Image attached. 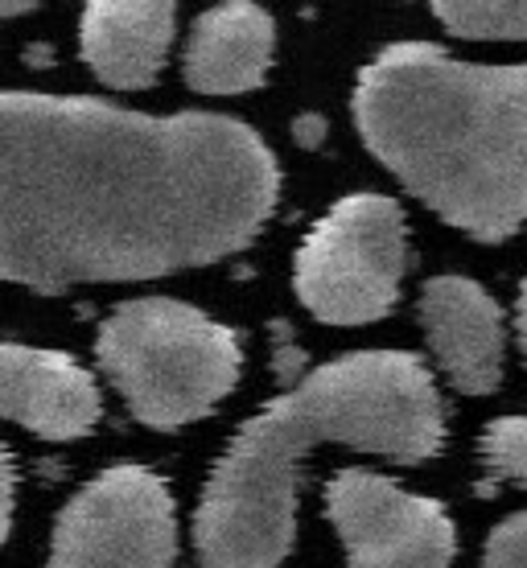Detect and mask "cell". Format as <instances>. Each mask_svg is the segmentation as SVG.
Instances as JSON below:
<instances>
[{
  "label": "cell",
  "mask_w": 527,
  "mask_h": 568,
  "mask_svg": "<svg viewBox=\"0 0 527 568\" xmlns=\"http://www.w3.org/2000/svg\"><path fill=\"white\" fill-rule=\"evenodd\" d=\"M0 416L45 440L87 437L100 425V387L71 355L0 342Z\"/></svg>",
  "instance_id": "obj_9"
},
{
  "label": "cell",
  "mask_w": 527,
  "mask_h": 568,
  "mask_svg": "<svg viewBox=\"0 0 527 568\" xmlns=\"http://www.w3.org/2000/svg\"><path fill=\"white\" fill-rule=\"evenodd\" d=\"M326 515L338 527L351 568H449L454 519L442 503L399 490L384 474L343 469L326 486Z\"/></svg>",
  "instance_id": "obj_7"
},
{
  "label": "cell",
  "mask_w": 527,
  "mask_h": 568,
  "mask_svg": "<svg viewBox=\"0 0 527 568\" xmlns=\"http://www.w3.org/2000/svg\"><path fill=\"white\" fill-rule=\"evenodd\" d=\"M276 26L252 0L214 4L194 21L185 42V83L202 95L256 91L272 67Z\"/></svg>",
  "instance_id": "obj_11"
},
{
  "label": "cell",
  "mask_w": 527,
  "mask_h": 568,
  "mask_svg": "<svg viewBox=\"0 0 527 568\" xmlns=\"http://www.w3.org/2000/svg\"><path fill=\"white\" fill-rule=\"evenodd\" d=\"M486 568H527V511L511 515L507 524L490 531Z\"/></svg>",
  "instance_id": "obj_14"
},
{
  "label": "cell",
  "mask_w": 527,
  "mask_h": 568,
  "mask_svg": "<svg viewBox=\"0 0 527 568\" xmlns=\"http://www.w3.org/2000/svg\"><path fill=\"white\" fill-rule=\"evenodd\" d=\"M297 136L305 144H317V136H322V120H317V115H301V120H297Z\"/></svg>",
  "instance_id": "obj_16"
},
{
  "label": "cell",
  "mask_w": 527,
  "mask_h": 568,
  "mask_svg": "<svg viewBox=\"0 0 527 568\" xmlns=\"http://www.w3.org/2000/svg\"><path fill=\"white\" fill-rule=\"evenodd\" d=\"M445 413L428 367L404 351H358L317 367L235 433L194 515L206 568H276L297 531V474L314 445L416 466L442 449Z\"/></svg>",
  "instance_id": "obj_2"
},
{
  "label": "cell",
  "mask_w": 527,
  "mask_h": 568,
  "mask_svg": "<svg viewBox=\"0 0 527 568\" xmlns=\"http://www.w3.org/2000/svg\"><path fill=\"white\" fill-rule=\"evenodd\" d=\"M33 4H21V0H9V4H0V17H17V13H29Z\"/></svg>",
  "instance_id": "obj_18"
},
{
  "label": "cell",
  "mask_w": 527,
  "mask_h": 568,
  "mask_svg": "<svg viewBox=\"0 0 527 568\" xmlns=\"http://www.w3.org/2000/svg\"><path fill=\"white\" fill-rule=\"evenodd\" d=\"M173 42L165 0H95L83 9L79 45L91 74L120 91H141L161 74Z\"/></svg>",
  "instance_id": "obj_10"
},
{
  "label": "cell",
  "mask_w": 527,
  "mask_h": 568,
  "mask_svg": "<svg viewBox=\"0 0 527 568\" xmlns=\"http://www.w3.org/2000/svg\"><path fill=\"white\" fill-rule=\"evenodd\" d=\"M178 515L153 469L112 466L62 507L50 568H173Z\"/></svg>",
  "instance_id": "obj_6"
},
{
  "label": "cell",
  "mask_w": 527,
  "mask_h": 568,
  "mask_svg": "<svg viewBox=\"0 0 527 568\" xmlns=\"http://www.w3.org/2000/svg\"><path fill=\"white\" fill-rule=\"evenodd\" d=\"M483 462L495 478L527 490V416H499L486 425Z\"/></svg>",
  "instance_id": "obj_13"
},
{
  "label": "cell",
  "mask_w": 527,
  "mask_h": 568,
  "mask_svg": "<svg viewBox=\"0 0 527 568\" xmlns=\"http://www.w3.org/2000/svg\"><path fill=\"white\" fill-rule=\"evenodd\" d=\"M13 486H17L13 457H9V449L0 445V544H4V536H9V524H13Z\"/></svg>",
  "instance_id": "obj_15"
},
{
  "label": "cell",
  "mask_w": 527,
  "mask_h": 568,
  "mask_svg": "<svg viewBox=\"0 0 527 568\" xmlns=\"http://www.w3.org/2000/svg\"><path fill=\"white\" fill-rule=\"evenodd\" d=\"M519 346H524V358H527V281L519 288Z\"/></svg>",
  "instance_id": "obj_17"
},
{
  "label": "cell",
  "mask_w": 527,
  "mask_h": 568,
  "mask_svg": "<svg viewBox=\"0 0 527 568\" xmlns=\"http://www.w3.org/2000/svg\"><path fill=\"white\" fill-rule=\"evenodd\" d=\"M420 329L445 379L490 396L503 379V310L470 276H433L420 293Z\"/></svg>",
  "instance_id": "obj_8"
},
{
  "label": "cell",
  "mask_w": 527,
  "mask_h": 568,
  "mask_svg": "<svg viewBox=\"0 0 527 568\" xmlns=\"http://www.w3.org/2000/svg\"><path fill=\"white\" fill-rule=\"evenodd\" d=\"M433 17L470 42H527V0H437Z\"/></svg>",
  "instance_id": "obj_12"
},
{
  "label": "cell",
  "mask_w": 527,
  "mask_h": 568,
  "mask_svg": "<svg viewBox=\"0 0 527 568\" xmlns=\"http://www.w3.org/2000/svg\"><path fill=\"white\" fill-rule=\"evenodd\" d=\"M404 264L408 227L399 202L387 194H351L305 235L293 284L317 322L367 326L396 305Z\"/></svg>",
  "instance_id": "obj_5"
},
{
  "label": "cell",
  "mask_w": 527,
  "mask_h": 568,
  "mask_svg": "<svg viewBox=\"0 0 527 568\" xmlns=\"http://www.w3.org/2000/svg\"><path fill=\"white\" fill-rule=\"evenodd\" d=\"M355 124L375 161L483 243L527 223V67L399 42L358 71Z\"/></svg>",
  "instance_id": "obj_3"
},
{
  "label": "cell",
  "mask_w": 527,
  "mask_h": 568,
  "mask_svg": "<svg viewBox=\"0 0 527 568\" xmlns=\"http://www.w3.org/2000/svg\"><path fill=\"white\" fill-rule=\"evenodd\" d=\"M103 375L149 428H182L235 392L240 338L194 305L141 297L115 305L95 338Z\"/></svg>",
  "instance_id": "obj_4"
},
{
  "label": "cell",
  "mask_w": 527,
  "mask_h": 568,
  "mask_svg": "<svg viewBox=\"0 0 527 568\" xmlns=\"http://www.w3.org/2000/svg\"><path fill=\"white\" fill-rule=\"evenodd\" d=\"M276 190L272 149L231 115L0 91V281L62 293L202 268L256 240Z\"/></svg>",
  "instance_id": "obj_1"
}]
</instances>
